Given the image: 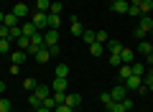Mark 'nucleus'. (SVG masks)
I'll list each match as a JSON object with an SVG mask.
<instances>
[{"label": "nucleus", "instance_id": "f257e3e1", "mask_svg": "<svg viewBox=\"0 0 153 112\" xmlns=\"http://www.w3.org/2000/svg\"><path fill=\"white\" fill-rule=\"evenodd\" d=\"M49 94H51V89H49V87L38 84L36 89L31 92V97H28V105H31L33 110H38V107H41V102H44V99H46V97H49Z\"/></svg>", "mask_w": 153, "mask_h": 112}, {"label": "nucleus", "instance_id": "f03ea898", "mask_svg": "<svg viewBox=\"0 0 153 112\" xmlns=\"http://www.w3.org/2000/svg\"><path fill=\"white\" fill-rule=\"evenodd\" d=\"M31 23L38 28V31H44V28L49 31V13H38V10H36V13L31 16Z\"/></svg>", "mask_w": 153, "mask_h": 112}, {"label": "nucleus", "instance_id": "7ed1b4c3", "mask_svg": "<svg viewBox=\"0 0 153 112\" xmlns=\"http://www.w3.org/2000/svg\"><path fill=\"white\" fill-rule=\"evenodd\" d=\"M44 46L51 48V46H59V28H49L44 33Z\"/></svg>", "mask_w": 153, "mask_h": 112}, {"label": "nucleus", "instance_id": "20e7f679", "mask_svg": "<svg viewBox=\"0 0 153 112\" xmlns=\"http://www.w3.org/2000/svg\"><path fill=\"white\" fill-rule=\"evenodd\" d=\"M123 84H125V89H128V92H138V87L143 84V76H135V74H130L125 82H123Z\"/></svg>", "mask_w": 153, "mask_h": 112}, {"label": "nucleus", "instance_id": "39448f33", "mask_svg": "<svg viewBox=\"0 0 153 112\" xmlns=\"http://www.w3.org/2000/svg\"><path fill=\"white\" fill-rule=\"evenodd\" d=\"M110 94H112V99L120 102V99H125V97H128V89H125V84H123V82H117V84L110 89Z\"/></svg>", "mask_w": 153, "mask_h": 112}, {"label": "nucleus", "instance_id": "423d86ee", "mask_svg": "<svg viewBox=\"0 0 153 112\" xmlns=\"http://www.w3.org/2000/svg\"><path fill=\"white\" fill-rule=\"evenodd\" d=\"M138 28L151 36V31H153V16H140V18H138Z\"/></svg>", "mask_w": 153, "mask_h": 112}, {"label": "nucleus", "instance_id": "0eeeda50", "mask_svg": "<svg viewBox=\"0 0 153 112\" xmlns=\"http://www.w3.org/2000/svg\"><path fill=\"white\" fill-rule=\"evenodd\" d=\"M8 56H10V61H13V64H23V61L28 59V51H23V48H13V51L8 53Z\"/></svg>", "mask_w": 153, "mask_h": 112}, {"label": "nucleus", "instance_id": "6e6552de", "mask_svg": "<svg viewBox=\"0 0 153 112\" xmlns=\"http://www.w3.org/2000/svg\"><path fill=\"white\" fill-rule=\"evenodd\" d=\"M128 8H130L128 0H115V3H110V10L112 13H128Z\"/></svg>", "mask_w": 153, "mask_h": 112}, {"label": "nucleus", "instance_id": "1a4fd4ad", "mask_svg": "<svg viewBox=\"0 0 153 112\" xmlns=\"http://www.w3.org/2000/svg\"><path fill=\"white\" fill-rule=\"evenodd\" d=\"M64 105L71 107V110H76V107L82 105V97L79 94H64Z\"/></svg>", "mask_w": 153, "mask_h": 112}, {"label": "nucleus", "instance_id": "9d476101", "mask_svg": "<svg viewBox=\"0 0 153 112\" xmlns=\"http://www.w3.org/2000/svg\"><path fill=\"white\" fill-rule=\"evenodd\" d=\"M13 16H16L18 21L26 18V16H28V5H26V3H16V5H13Z\"/></svg>", "mask_w": 153, "mask_h": 112}, {"label": "nucleus", "instance_id": "9b49d317", "mask_svg": "<svg viewBox=\"0 0 153 112\" xmlns=\"http://www.w3.org/2000/svg\"><path fill=\"white\" fill-rule=\"evenodd\" d=\"M66 87H69V79H59V76H56L54 84H51V89H54V92H61V94H66Z\"/></svg>", "mask_w": 153, "mask_h": 112}, {"label": "nucleus", "instance_id": "f8f14e48", "mask_svg": "<svg viewBox=\"0 0 153 112\" xmlns=\"http://www.w3.org/2000/svg\"><path fill=\"white\" fill-rule=\"evenodd\" d=\"M105 48H107L110 53H120V51H123V48H125V46H123L120 41H115V38H110V41L105 43Z\"/></svg>", "mask_w": 153, "mask_h": 112}, {"label": "nucleus", "instance_id": "ddd939ff", "mask_svg": "<svg viewBox=\"0 0 153 112\" xmlns=\"http://www.w3.org/2000/svg\"><path fill=\"white\" fill-rule=\"evenodd\" d=\"M120 59H123V64H133V61H135V51H133V48H123Z\"/></svg>", "mask_w": 153, "mask_h": 112}, {"label": "nucleus", "instance_id": "4468645a", "mask_svg": "<svg viewBox=\"0 0 153 112\" xmlns=\"http://www.w3.org/2000/svg\"><path fill=\"white\" fill-rule=\"evenodd\" d=\"M21 31H23V36H28V38H33V36H36V33H38V28L33 26L31 21H28V23H23V26H21Z\"/></svg>", "mask_w": 153, "mask_h": 112}, {"label": "nucleus", "instance_id": "2eb2a0df", "mask_svg": "<svg viewBox=\"0 0 153 112\" xmlns=\"http://www.w3.org/2000/svg\"><path fill=\"white\" fill-rule=\"evenodd\" d=\"M82 33H84V26L76 21V16H74V18H71V36H79V38H82Z\"/></svg>", "mask_w": 153, "mask_h": 112}, {"label": "nucleus", "instance_id": "dca6fc26", "mask_svg": "<svg viewBox=\"0 0 153 112\" xmlns=\"http://www.w3.org/2000/svg\"><path fill=\"white\" fill-rule=\"evenodd\" d=\"M140 16H151L153 13V0H140Z\"/></svg>", "mask_w": 153, "mask_h": 112}, {"label": "nucleus", "instance_id": "f3484780", "mask_svg": "<svg viewBox=\"0 0 153 112\" xmlns=\"http://www.w3.org/2000/svg\"><path fill=\"white\" fill-rule=\"evenodd\" d=\"M59 79H69V64H56V74Z\"/></svg>", "mask_w": 153, "mask_h": 112}, {"label": "nucleus", "instance_id": "a211bd4d", "mask_svg": "<svg viewBox=\"0 0 153 112\" xmlns=\"http://www.w3.org/2000/svg\"><path fill=\"white\" fill-rule=\"evenodd\" d=\"M51 59V53H49V48H38V53H36V61H38V64H46V61H49Z\"/></svg>", "mask_w": 153, "mask_h": 112}, {"label": "nucleus", "instance_id": "6ab92c4d", "mask_svg": "<svg viewBox=\"0 0 153 112\" xmlns=\"http://www.w3.org/2000/svg\"><path fill=\"white\" fill-rule=\"evenodd\" d=\"M89 53H92V56H102L105 53V43H97V41L89 43Z\"/></svg>", "mask_w": 153, "mask_h": 112}, {"label": "nucleus", "instance_id": "aec40b11", "mask_svg": "<svg viewBox=\"0 0 153 112\" xmlns=\"http://www.w3.org/2000/svg\"><path fill=\"white\" fill-rule=\"evenodd\" d=\"M130 71H133L135 76H143V74H146V64H140V61H133V64H130Z\"/></svg>", "mask_w": 153, "mask_h": 112}, {"label": "nucleus", "instance_id": "412c9836", "mask_svg": "<svg viewBox=\"0 0 153 112\" xmlns=\"http://www.w3.org/2000/svg\"><path fill=\"white\" fill-rule=\"evenodd\" d=\"M82 41L89 46V43H94V41H97V33H94V31H89V28H84V33H82Z\"/></svg>", "mask_w": 153, "mask_h": 112}, {"label": "nucleus", "instance_id": "4be33fe9", "mask_svg": "<svg viewBox=\"0 0 153 112\" xmlns=\"http://www.w3.org/2000/svg\"><path fill=\"white\" fill-rule=\"evenodd\" d=\"M117 69H120V76H117V82H125L128 76L133 74V71H130V64H120V66H117Z\"/></svg>", "mask_w": 153, "mask_h": 112}, {"label": "nucleus", "instance_id": "5701e85b", "mask_svg": "<svg viewBox=\"0 0 153 112\" xmlns=\"http://www.w3.org/2000/svg\"><path fill=\"white\" fill-rule=\"evenodd\" d=\"M51 3H54V0H36V10L38 13H49Z\"/></svg>", "mask_w": 153, "mask_h": 112}, {"label": "nucleus", "instance_id": "b1692460", "mask_svg": "<svg viewBox=\"0 0 153 112\" xmlns=\"http://www.w3.org/2000/svg\"><path fill=\"white\" fill-rule=\"evenodd\" d=\"M105 110H107V112H125V110H123V105H120L117 99H112L110 105H105Z\"/></svg>", "mask_w": 153, "mask_h": 112}, {"label": "nucleus", "instance_id": "393cba45", "mask_svg": "<svg viewBox=\"0 0 153 112\" xmlns=\"http://www.w3.org/2000/svg\"><path fill=\"white\" fill-rule=\"evenodd\" d=\"M3 23H5V26H8V28H13V26H18V18H16V16H13V10H10V13H8V16H5V18H3Z\"/></svg>", "mask_w": 153, "mask_h": 112}, {"label": "nucleus", "instance_id": "a878e982", "mask_svg": "<svg viewBox=\"0 0 153 112\" xmlns=\"http://www.w3.org/2000/svg\"><path fill=\"white\" fill-rule=\"evenodd\" d=\"M61 26V16H54V13H49V28H59Z\"/></svg>", "mask_w": 153, "mask_h": 112}, {"label": "nucleus", "instance_id": "bb28decb", "mask_svg": "<svg viewBox=\"0 0 153 112\" xmlns=\"http://www.w3.org/2000/svg\"><path fill=\"white\" fill-rule=\"evenodd\" d=\"M10 43H13V41H8V38H0V53H10V51H13Z\"/></svg>", "mask_w": 153, "mask_h": 112}, {"label": "nucleus", "instance_id": "cd10ccee", "mask_svg": "<svg viewBox=\"0 0 153 112\" xmlns=\"http://www.w3.org/2000/svg\"><path fill=\"white\" fill-rule=\"evenodd\" d=\"M61 10H64V5H61L59 0H54V3H51V8H49V13H54V16H61Z\"/></svg>", "mask_w": 153, "mask_h": 112}, {"label": "nucleus", "instance_id": "c85d7f7f", "mask_svg": "<svg viewBox=\"0 0 153 112\" xmlns=\"http://www.w3.org/2000/svg\"><path fill=\"white\" fill-rule=\"evenodd\" d=\"M138 51H140L143 56H148V53H151V41H146V38H143L140 46H138Z\"/></svg>", "mask_w": 153, "mask_h": 112}, {"label": "nucleus", "instance_id": "c756f323", "mask_svg": "<svg viewBox=\"0 0 153 112\" xmlns=\"http://www.w3.org/2000/svg\"><path fill=\"white\" fill-rule=\"evenodd\" d=\"M18 48H23V51H28V46H31V38H28V36H21V38H18Z\"/></svg>", "mask_w": 153, "mask_h": 112}, {"label": "nucleus", "instance_id": "7c9ffc66", "mask_svg": "<svg viewBox=\"0 0 153 112\" xmlns=\"http://www.w3.org/2000/svg\"><path fill=\"white\" fill-rule=\"evenodd\" d=\"M41 105H44L46 110H56V99H54V94H49L44 102H41Z\"/></svg>", "mask_w": 153, "mask_h": 112}, {"label": "nucleus", "instance_id": "2f4dec72", "mask_svg": "<svg viewBox=\"0 0 153 112\" xmlns=\"http://www.w3.org/2000/svg\"><path fill=\"white\" fill-rule=\"evenodd\" d=\"M10 110H13L10 99H5V97H0V112H10Z\"/></svg>", "mask_w": 153, "mask_h": 112}, {"label": "nucleus", "instance_id": "473e14b6", "mask_svg": "<svg viewBox=\"0 0 153 112\" xmlns=\"http://www.w3.org/2000/svg\"><path fill=\"white\" fill-rule=\"evenodd\" d=\"M23 87H26L28 92H33V89H36L38 84H36V79H31V76H26V79H23Z\"/></svg>", "mask_w": 153, "mask_h": 112}, {"label": "nucleus", "instance_id": "72a5a7b5", "mask_svg": "<svg viewBox=\"0 0 153 112\" xmlns=\"http://www.w3.org/2000/svg\"><path fill=\"white\" fill-rule=\"evenodd\" d=\"M120 105H123V110H125V112H130V110H133V99H130V97L120 99Z\"/></svg>", "mask_w": 153, "mask_h": 112}, {"label": "nucleus", "instance_id": "f704fd0d", "mask_svg": "<svg viewBox=\"0 0 153 112\" xmlns=\"http://www.w3.org/2000/svg\"><path fill=\"white\" fill-rule=\"evenodd\" d=\"M110 64H112V66H120V64H123L120 53H110Z\"/></svg>", "mask_w": 153, "mask_h": 112}, {"label": "nucleus", "instance_id": "c9c22d12", "mask_svg": "<svg viewBox=\"0 0 153 112\" xmlns=\"http://www.w3.org/2000/svg\"><path fill=\"white\" fill-rule=\"evenodd\" d=\"M107 41H110L107 31H97V43H107Z\"/></svg>", "mask_w": 153, "mask_h": 112}, {"label": "nucleus", "instance_id": "e433bc0d", "mask_svg": "<svg viewBox=\"0 0 153 112\" xmlns=\"http://www.w3.org/2000/svg\"><path fill=\"white\" fill-rule=\"evenodd\" d=\"M100 102H102V105H110V102H112V94H110V92H102V94H100Z\"/></svg>", "mask_w": 153, "mask_h": 112}, {"label": "nucleus", "instance_id": "4c0bfd02", "mask_svg": "<svg viewBox=\"0 0 153 112\" xmlns=\"http://www.w3.org/2000/svg\"><path fill=\"white\" fill-rule=\"evenodd\" d=\"M128 16H138V18H140V8H138V5H130V8H128Z\"/></svg>", "mask_w": 153, "mask_h": 112}, {"label": "nucleus", "instance_id": "58836bf2", "mask_svg": "<svg viewBox=\"0 0 153 112\" xmlns=\"http://www.w3.org/2000/svg\"><path fill=\"white\" fill-rule=\"evenodd\" d=\"M10 74H13V76L21 74V64H10Z\"/></svg>", "mask_w": 153, "mask_h": 112}, {"label": "nucleus", "instance_id": "ea45409f", "mask_svg": "<svg viewBox=\"0 0 153 112\" xmlns=\"http://www.w3.org/2000/svg\"><path fill=\"white\" fill-rule=\"evenodd\" d=\"M54 112H74V110H71V107H66V105H56Z\"/></svg>", "mask_w": 153, "mask_h": 112}, {"label": "nucleus", "instance_id": "a19ab883", "mask_svg": "<svg viewBox=\"0 0 153 112\" xmlns=\"http://www.w3.org/2000/svg\"><path fill=\"white\" fill-rule=\"evenodd\" d=\"M146 36H148L146 31H140V28H135V38H138V41H143V38H146Z\"/></svg>", "mask_w": 153, "mask_h": 112}, {"label": "nucleus", "instance_id": "79ce46f5", "mask_svg": "<svg viewBox=\"0 0 153 112\" xmlns=\"http://www.w3.org/2000/svg\"><path fill=\"white\" fill-rule=\"evenodd\" d=\"M146 69H153V53H148V56H146Z\"/></svg>", "mask_w": 153, "mask_h": 112}, {"label": "nucleus", "instance_id": "37998d69", "mask_svg": "<svg viewBox=\"0 0 153 112\" xmlns=\"http://www.w3.org/2000/svg\"><path fill=\"white\" fill-rule=\"evenodd\" d=\"M36 112H54V110H46V107H44V105H41V107H38V110H36Z\"/></svg>", "mask_w": 153, "mask_h": 112}, {"label": "nucleus", "instance_id": "c03bdc74", "mask_svg": "<svg viewBox=\"0 0 153 112\" xmlns=\"http://www.w3.org/2000/svg\"><path fill=\"white\" fill-rule=\"evenodd\" d=\"M3 92H5V82L0 79V94H3Z\"/></svg>", "mask_w": 153, "mask_h": 112}, {"label": "nucleus", "instance_id": "a18cd8bd", "mask_svg": "<svg viewBox=\"0 0 153 112\" xmlns=\"http://www.w3.org/2000/svg\"><path fill=\"white\" fill-rule=\"evenodd\" d=\"M128 3H130V5H140V0H128Z\"/></svg>", "mask_w": 153, "mask_h": 112}, {"label": "nucleus", "instance_id": "49530a36", "mask_svg": "<svg viewBox=\"0 0 153 112\" xmlns=\"http://www.w3.org/2000/svg\"><path fill=\"white\" fill-rule=\"evenodd\" d=\"M3 18H5V13H0V23H3Z\"/></svg>", "mask_w": 153, "mask_h": 112}, {"label": "nucleus", "instance_id": "de8ad7c7", "mask_svg": "<svg viewBox=\"0 0 153 112\" xmlns=\"http://www.w3.org/2000/svg\"><path fill=\"white\" fill-rule=\"evenodd\" d=\"M148 74H151V76H153V69H148Z\"/></svg>", "mask_w": 153, "mask_h": 112}, {"label": "nucleus", "instance_id": "09e8293b", "mask_svg": "<svg viewBox=\"0 0 153 112\" xmlns=\"http://www.w3.org/2000/svg\"><path fill=\"white\" fill-rule=\"evenodd\" d=\"M151 53H153V41H151Z\"/></svg>", "mask_w": 153, "mask_h": 112}, {"label": "nucleus", "instance_id": "8fccbe9b", "mask_svg": "<svg viewBox=\"0 0 153 112\" xmlns=\"http://www.w3.org/2000/svg\"><path fill=\"white\" fill-rule=\"evenodd\" d=\"M130 112H138V110H130Z\"/></svg>", "mask_w": 153, "mask_h": 112}, {"label": "nucleus", "instance_id": "3c124183", "mask_svg": "<svg viewBox=\"0 0 153 112\" xmlns=\"http://www.w3.org/2000/svg\"><path fill=\"white\" fill-rule=\"evenodd\" d=\"M151 36H153V31H151Z\"/></svg>", "mask_w": 153, "mask_h": 112}, {"label": "nucleus", "instance_id": "603ef678", "mask_svg": "<svg viewBox=\"0 0 153 112\" xmlns=\"http://www.w3.org/2000/svg\"><path fill=\"white\" fill-rule=\"evenodd\" d=\"M0 3H3V0H0Z\"/></svg>", "mask_w": 153, "mask_h": 112}, {"label": "nucleus", "instance_id": "864d4df0", "mask_svg": "<svg viewBox=\"0 0 153 112\" xmlns=\"http://www.w3.org/2000/svg\"><path fill=\"white\" fill-rule=\"evenodd\" d=\"M33 3H36V0H33Z\"/></svg>", "mask_w": 153, "mask_h": 112}, {"label": "nucleus", "instance_id": "5fc2aeb1", "mask_svg": "<svg viewBox=\"0 0 153 112\" xmlns=\"http://www.w3.org/2000/svg\"><path fill=\"white\" fill-rule=\"evenodd\" d=\"M0 56H3V53H0Z\"/></svg>", "mask_w": 153, "mask_h": 112}, {"label": "nucleus", "instance_id": "6e6d98bb", "mask_svg": "<svg viewBox=\"0 0 153 112\" xmlns=\"http://www.w3.org/2000/svg\"><path fill=\"white\" fill-rule=\"evenodd\" d=\"M112 3H115V0H112Z\"/></svg>", "mask_w": 153, "mask_h": 112}, {"label": "nucleus", "instance_id": "4d7b16f0", "mask_svg": "<svg viewBox=\"0 0 153 112\" xmlns=\"http://www.w3.org/2000/svg\"><path fill=\"white\" fill-rule=\"evenodd\" d=\"M151 16H153V13H151Z\"/></svg>", "mask_w": 153, "mask_h": 112}, {"label": "nucleus", "instance_id": "13d9d810", "mask_svg": "<svg viewBox=\"0 0 153 112\" xmlns=\"http://www.w3.org/2000/svg\"><path fill=\"white\" fill-rule=\"evenodd\" d=\"M10 112H13V110H10Z\"/></svg>", "mask_w": 153, "mask_h": 112}]
</instances>
